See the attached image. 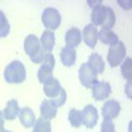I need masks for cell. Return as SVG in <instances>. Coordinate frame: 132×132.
Here are the masks:
<instances>
[{
  "mask_svg": "<svg viewBox=\"0 0 132 132\" xmlns=\"http://www.w3.org/2000/svg\"><path fill=\"white\" fill-rule=\"evenodd\" d=\"M91 24L94 27H103L104 29H111L115 24V12L112 8L106 5H98L93 8Z\"/></svg>",
  "mask_w": 132,
  "mask_h": 132,
  "instance_id": "cell-1",
  "label": "cell"
},
{
  "mask_svg": "<svg viewBox=\"0 0 132 132\" xmlns=\"http://www.w3.org/2000/svg\"><path fill=\"white\" fill-rule=\"evenodd\" d=\"M24 50L29 56L30 61L33 63H42L44 57H45V50L42 49L40 38L35 35H29L27 36L25 41H24Z\"/></svg>",
  "mask_w": 132,
  "mask_h": 132,
  "instance_id": "cell-2",
  "label": "cell"
},
{
  "mask_svg": "<svg viewBox=\"0 0 132 132\" xmlns=\"http://www.w3.org/2000/svg\"><path fill=\"white\" fill-rule=\"evenodd\" d=\"M27 78V69L21 61H12L4 70V79L8 83H21Z\"/></svg>",
  "mask_w": 132,
  "mask_h": 132,
  "instance_id": "cell-3",
  "label": "cell"
},
{
  "mask_svg": "<svg viewBox=\"0 0 132 132\" xmlns=\"http://www.w3.org/2000/svg\"><path fill=\"white\" fill-rule=\"evenodd\" d=\"M41 21L46 30H56L61 25V15L56 8H45L42 11Z\"/></svg>",
  "mask_w": 132,
  "mask_h": 132,
  "instance_id": "cell-4",
  "label": "cell"
},
{
  "mask_svg": "<svg viewBox=\"0 0 132 132\" xmlns=\"http://www.w3.org/2000/svg\"><path fill=\"white\" fill-rule=\"evenodd\" d=\"M126 58V45L122 41H118L116 44L111 45V48L108 49L107 54V62L111 68H116L123 62Z\"/></svg>",
  "mask_w": 132,
  "mask_h": 132,
  "instance_id": "cell-5",
  "label": "cell"
},
{
  "mask_svg": "<svg viewBox=\"0 0 132 132\" xmlns=\"http://www.w3.org/2000/svg\"><path fill=\"white\" fill-rule=\"evenodd\" d=\"M78 77H79V81H81L82 86L87 87V89H91V87L98 82V74L87 65V62L81 65L79 71H78Z\"/></svg>",
  "mask_w": 132,
  "mask_h": 132,
  "instance_id": "cell-6",
  "label": "cell"
},
{
  "mask_svg": "<svg viewBox=\"0 0 132 132\" xmlns=\"http://www.w3.org/2000/svg\"><path fill=\"white\" fill-rule=\"evenodd\" d=\"M91 95L95 101H104L111 95V86L106 81H101V82L98 81L91 87Z\"/></svg>",
  "mask_w": 132,
  "mask_h": 132,
  "instance_id": "cell-7",
  "label": "cell"
},
{
  "mask_svg": "<svg viewBox=\"0 0 132 132\" xmlns=\"http://www.w3.org/2000/svg\"><path fill=\"white\" fill-rule=\"evenodd\" d=\"M82 124L87 128H94L98 123V110L93 104H87L82 110Z\"/></svg>",
  "mask_w": 132,
  "mask_h": 132,
  "instance_id": "cell-8",
  "label": "cell"
},
{
  "mask_svg": "<svg viewBox=\"0 0 132 132\" xmlns=\"http://www.w3.org/2000/svg\"><path fill=\"white\" fill-rule=\"evenodd\" d=\"M120 110H122L120 103L115 99H110L102 106V115L104 120H112L120 114Z\"/></svg>",
  "mask_w": 132,
  "mask_h": 132,
  "instance_id": "cell-9",
  "label": "cell"
},
{
  "mask_svg": "<svg viewBox=\"0 0 132 132\" xmlns=\"http://www.w3.org/2000/svg\"><path fill=\"white\" fill-rule=\"evenodd\" d=\"M82 40L89 48H95L98 42V29L93 24L86 25L83 32H82Z\"/></svg>",
  "mask_w": 132,
  "mask_h": 132,
  "instance_id": "cell-10",
  "label": "cell"
},
{
  "mask_svg": "<svg viewBox=\"0 0 132 132\" xmlns=\"http://www.w3.org/2000/svg\"><path fill=\"white\" fill-rule=\"evenodd\" d=\"M17 116H19L20 123L23 124L25 128H32L33 126H35L36 120H37L35 112H33L32 108H29V107H23V108H20Z\"/></svg>",
  "mask_w": 132,
  "mask_h": 132,
  "instance_id": "cell-11",
  "label": "cell"
},
{
  "mask_svg": "<svg viewBox=\"0 0 132 132\" xmlns=\"http://www.w3.org/2000/svg\"><path fill=\"white\" fill-rule=\"evenodd\" d=\"M81 41H82V32L78 28H71L66 32V35H65L66 46L75 49L81 44Z\"/></svg>",
  "mask_w": 132,
  "mask_h": 132,
  "instance_id": "cell-12",
  "label": "cell"
},
{
  "mask_svg": "<svg viewBox=\"0 0 132 132\" xmlns=\"http://www.w3.org/2000/svg\"><path fill=\"white\" fill-rule=\"evenodd\" d=\"M40 112H41V118L52 120L57 116V107L52 103L50 99H45V101H42L40 106Z\"/></svg>",
  "mask_w": 132,
  "mask_h": 132,
  "instance_id": "cell-13",
  "label": "cell"
},
{
  "mask_svg": "<svg viewBox=\"0 0 132 132\" xmlns=\"http://www.w3.org/2000/svg\"><path fill=\"white\" fill-rule=\"evenodd\" d=\"M60 58H61V62L68 66V68H70V66H73L77 61V52L75 49L73 48H69V46H63L60 52Z\"/></svg>",
  "mask_w": 132,
  "mask_h": 132,
  "instance_id": "cell-14",
  "label": "cell"
},
{
  "mask_svg": "<svg viewBox=\"0 0 132 132\" xmlns=\"http://www.w3.org/2000/svg\"><path fill=\"white\" fill-rule=\"evenodd\" d=\"M40 42L45 53H52L54 49V45H56V36H54V33L52 30H45L40 38Z\"/></svg>",
  "mask_w": 132,
  "mask_h": 132,
  "instance_id": "cell-15",
  "label": "cell"
},
{
  "mask_svg": "<svg viewBox=\"0 0 132 132\" xmlns=\"http://www.w3.org/2000/svg\"><path fill=\"white\" fill-rule=\"evenodd\" d=\"M61 85L58 82V79H56L53 77V78H50L46 83H44V93H45V95L50 99H53L54 96H57L58 93L61 91Z\"/></svg>",
  "mask_w": 132,
  "mask_h": 132,
  "instance_id": "cell-16",
  "label": "cell"
},
{
  "mask_svg": "<svg viewBox=\"0 0 132 132\" xmlns=\"http://www.w3.org/2000/svg\"><path fill=\"white\" fill-rule=\"evenodd\" d=\"M98 40H101L103 44H107V45H114L119 41V37L115 32H112V29H104L102 28L98 32Z\"/></svg>",
  "mask_w": 132,
  "mask_h": 132,
  "instance_id": "cell-17",
  "label": "cell"
},
{
  "mask_svg": "<svg viewBox=\"0 0 132 132\" xmlns=\"http://www.w3.org/2000/svg\"><path fill=\"white\" fill-rule=\"evenodd\" d=\"M19 103L16 99H11V101H8L5 108L3 110V115H4V119L5 120H15L19 115Z\"/></svg>",
  "mask_w": 132,
  "mask_h": 132,
  "instance_id": "cell-18",
  "label": "cell"
},
{
  "mask_svg": "<svg viewBox=\"0 0 132 132\" xmlns=\"http://www.w3.org/2000/svg\"><path fill=\"white\" fill-rule=\"evenodd\" d=\"M87 65L96 73V74H101L104 71V60L102 58L101 54H96V53H93L91 56L89 57V62Z\"/></svg>",
  "mask_w": 132,
  "mask_h": 132,
  "instance_id": "cell-19",
  "label": "cell"
},
{
  "mask_svg": "<svg viewBox=\"0 0 132 132\" xmlns=\"http://www.w3.org/2000/svg\"><path fill=\"white\" fill-rule=\"evenodd\" d=\"M32 132H52V124H50L49 120L40 118V119L36 120Z\"/></svg>",
  "mask_w": 132,
  "mask_h": 132,
  "instance_id": "cell-20",
  "label": "cell"
},
{
  "mask_svg": "<svg viewBox=\"0 0 132 132\" xmlns=\"http://www.w3.org/2000/svg\"><path fill=\"white\" fill-rule=\"evenodd\" d=\"M37 77L41 83H46L50 78H53V69L48 68L45 65H41L38 69V73H37Z\"/></svg>",
  "mask_w": 132,
  "mask_h": 132,
  "instance_id": "cell-21",
  "label": "cell"
},
{
  "mask_svg": "<svg viewBox=\"0 0 132 132\" xmlns=\"http://www.w3.org/2000/svg\"><path fill=\"white\" fill-rule=\"evenodd\" d=\"M69 122L74 128H78L82 126V112L79 110H75L71 108L70 112H69Z\"/></svg>",
  "mask_w": 132,
  "mask_h": 132,
  "instance_id": "cell-22",
  "label": "cell"
},
{
  "mask_svg": "<svg viewBox=\"0 0 132 132\" xmlns=\"http://www.w3.org/2000/svg\"><path fill=\"white\" fill-rule=\"evenodd\" d=\"M9 32H11V25L8 23V20L4 15L3 11H0V37L4 38L9 35Z\"/></svg>",
  "mask_w": 132,
  "mask_h": 132,
  "instance_id": "cell-23",
  "label": "cell"
},
{
  "mask_svg": "<svg viewBox=\"0 0 132 132\" xmlns=\"http://www.w3.org/2000/svg\"><path fill=\"white\" fill-rule=\"evenodd\" d=\"M122 75L124 77V79L131 81V75H132V60L131 57H127L122 62Z\"/></svg>",
  "mask_w": 132,
  "mask_h": 132,
  "instance_id": "cell-24",
  "label": "cell"
},
{
  "mask_svg": "<svg viewBox=\"0 0 132 132\" xmlns=\"http://www.w3.org/2000/svg\"><path fill=\"white\" fill-rule=\"evenodd\" d=\"M50 101H52V103L56 106L57 108L61 107V106H63L66 103V90L65 89H61V91L58 93V95L54 96L53 99H50Z\"/></svg>",
  "mask_w": 132,
  "mask_h": 132,
  "instance_id": "cell-25",
  "label": "cell"
},
{
  "mask_svg": "<svg viewBox=\"0 0 132 132\" xmlns=\"http://www.w3.org/2000/svg\"><path fill=\"white\" fill-rule=\"evenodd\" d=\"M41 65H45V66H48V68H50V69H54V65H56V60H54V56H53L52 53H46Z\"/></svg>",
  "mask_w": 132,
  "mask_h": 132,
  "instance_id": "cell-26",
  "label": "cell"
},
{
  "mask_svg": "<svg viewBox=\"0 0 132 132\" xmlns=\"http://www.w3.org/2000/svg\"><path fill=\"white\" fill-rule=\"evenodd\" d=\"M101 132H115V124L112 120H104L101 127Z\"/></svg>",
  "mask_w": 132,
  "mask_h": 132,
  "instance_id": "cell-27",
  "label": "cell"
},
{
  "mask_svg": "<svg viewBox=\"0 0 132 132\" xmlns=\"http://www.w3.org/2000/svg\"><path fill=\"white\" fill-rule=\"evenodd\" d=\"M4 115H3V111H0V132H4Z\"/></svg>",
  "mask_w": 132,
  "mask_h": 132,
  "instance_id": "cell-28",
  "label": "cell"
},
{
  "mask_svg": "<svg viewBox=\"0 0 132 132\" xmlns=\"http://www.w3.org/2000/svg\"><path fill=\"white\" fill-rule=\"evenodd\" d=\"M126 93L128 94V98H131V81H128V85L126 86Z\"/></svg>",
  "mask_w": 132,
  "mask_h": 132,
  "instance_id": "cell-29",
  "label": "cell"
},
{
  "mask_svg": "<svg viewBox=\"0 0 132 132\" xmlns=\"http://www.w3.org/2000/svg\"><path fill=\"white\" fill-rule=\"evenodd\" d=\"M4 132H12V131H8V129H5V131H4Z\"/></svg>",
  "mask_w": 132,
  "mask_h": 132,
  "instance_id": "cell-30",
  "label": "cell"
}]
</instances>
